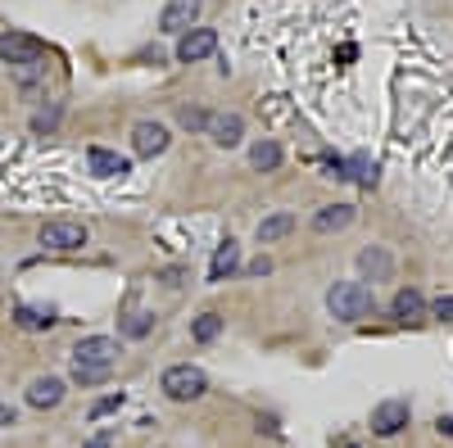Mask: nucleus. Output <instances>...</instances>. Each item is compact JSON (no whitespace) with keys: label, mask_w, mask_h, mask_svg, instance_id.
Returning a JSON list of instances; mask_svg holds the SVG:
<instances>
[{"label":"nucleus","mask_w":453,"mask_h":448,"mask_svg":"<svg viewBox=\"0 0 453 448\" xmlns=\"http://www.w3.org/2000/svg\"><path fill=\"white\" fill-rule=\"evenodd\" d=\"M250 168H254V172H277V168H281V145H277V140H258V145L250 149Z\"/></svg>","instance_id":"nucleus-18"},{"label":"nucleus","mask_w":453,"mask_h":448,"mask_svg":"<svg viewBox=\"0 0 453 448\" xmlns=\"http://www.w3.org/2000/svg\"><path fill=\"white\" fill-rule=\"evenodd\" d=\"M113 358H119V340H109V335H87L73 349V362L82 367H113Z\"/></svg>","instance_id":"nucleus-5"},{"label":"nucleus","mask_w":453,"mask_h":448,"mask_svg":"<svg viewBox=\"0 0 453 448\" xmlns=\"http://www.w3.org/2000/svg\"><path fill=\"white\" fill-rule=\"evenodd\" d=\"M204 132L213 136V145L232 149V145L245 140V118H241V114H209V127H204Z\"/></svg>","instance_id":"nucleus-10"},{"label":"nucleus","mask_w":453,"mask_h":448,"mask_svg":"<svg viewBox=\"0 0 453 448\" xmlns=\"http://www.w3.org/2000/svg\"><path fill=\"white\" fill-rule=\"evenodd\" d=\"M403 426H408V403H403V399H386V403L372 407V430L381 435V439L399 435Z\"/></svg>","instance_id":"nucleus-7"},{"label":"nucleus","mask_w":453,"mask_h":448,"mask_svg":"<svg viewBox=\"0 0 453 448\" xmlns=\"http://www.w3.org/2000/svg\"><path fill=\"white\" fill-rule=\"evenodd\" d=\"M358 272H363V277H372V281H390L395 258H390L381 245H372V249H363V254H358Z\"/></svg>","instance_id":"nucleus-14"},{"label":"nucleus","mask_w":453,"mask_h":448,"mask_svg":"<svg viewBox=\"0 0 453 448\" xmlns=\"http://www.w3.org/2000/svg\"><path fill=\"white\" fill-rule=\"evenodd\" d=\"M435 426H440V435H453V417H440Z\"/></svg>","instance_id":"nucleus-29"},{"label":"nucleus","mask_w":453,"mask_h":448,"mask_svg":"<svg viewBox=\"0 0 453 448\" xmlns=\"http://www.w3.org/2000/svg\"><path fill=\"white\" fill-rule=\"evenodd\" d=\"M27 403L42 407V413H46V407H59V403H64V381H59V376H36V381L27 385Z\"/></svg>","instance_id":"nucleus-13"},{"label":"nucleus","mask_w":453,"mask_h":448,"mask_svg":"<svg viewBox=\"0 0 453 448\" xmlns=\"http://www.w3.org/2000/svg\"><path fill=\"white\" fill-rule=\"evenodd\" d=\"M150 326H155V317H150V313H127V317H123V335H132V340L150 335Z\"/></svg>","instance_id":"nucleus-23"},{"label":"nucleus","mask_w":453,"mask_h":448,"mask_svg":"<svg viewBox=\"0 0 453 448\" xmlns=\"http://www.w3.org/2000/svg\"><path fill=\"white\" fill-rule=\"evenodd\" d=\"M245 272H250V277H268V272H273V258H254Z\"/></svg>","instance_id":"nucleus-27"},{"label":"nucleus","mask_w":453,"mask_h":448,"mask_svg":"<svg viewBox=\"0 0 453 448\" xmlns=\"http://www.w3.org/2000/svg\"><path fill=\"white\" fill-rule=\"evenodd\" d=\"M213 50H218V32L213 27H191V32H181V42H177V59L181 64L209 59Z\"/></svg>","instance_id":"nucleus-6"},{"label":"nucleus","mask_w":453,"mask_h":448,"mask_svg":"<svg viewBox=\"0 0 453 448\" xmlns=\"http://www.w3.org/2000/svg\"><path fill=\"white\" fill-rule=\"evenodd\" d=\"M168 140H173V136H168V127H164V123H136V127H132V149H136L141 159L164 155Z\"/></svg>","instance_id":"nucleus-9"},{"label":"nucleus","mask_w":453,"mask_h":448,"mask_svg":"<svg viewBox=\"0 0 453 448\" xmlns=\"http://www.w3.org/2000/svg\"><path fill=\"white\" fill-rule=\"evenodd\" d=\"M87 168L96 177H123V172H132V163L123 155H113V149H104V145H91L87 149Z\"/></svg>","instance_id":"nucleus-12"},{"label":"nucleus","mask_w":453,"mask_h":448,"mask_svg":"<svg viewBox=\"0 0 453 448\" xmlns=\"http://www.w3.org/2000/svg\"><path fill=\"white\" fill-rule=\"evenodd\" d=\"M159 390H164L173 403H191V399H204L209 376H204L200 367H191V362H177V367H168L164 376H159Z\"/></svg>","instance_id":"nucleus-2"},{"label":"nucleus","mask_w":453,"mask_h":448,"mask_svg":"<svg viewBox=\"0 0 453 448\" xmlns=\"http://www.w3.org/2000/svg\"><path fill=\"white\" fill-rule=\"evenodd\" d=\"M5 421L14 426V407H0V426H5Z\"/></svg>","instance_id":"nucleus-30"},{"label":"nucleus","mask_w":453,"mask_h":448,"mask_svg":"<svg viewBox=\"0 0 453 448\" xmlns=\"http://www.w3.org/2000/svg\"><path fill=\"white\" fill-rule=\"evenodd\" d=\"M354 204H326V209H318L313 213V232H322V236H331V232H345V227H354Z\"/></svg>","instance_id":"nucleus-11"},{"label":"nucleus","mask_w":453,"mask_h":448,"mask_svg":"<svg viewBox=\"0 0 453 448\" xmlns=\"http://www.w3.org/2000/svg\"><path fill=\"white\" fill-rule=\"evenodd\" d=\"M326 308H331V317H340V322H363V317H372V308H376V294H372V285H363V281H335V285L326 290Z\"/></svg>","instance_id":"nucleus-1"},{"label":"nucleus","mask_w":453,"mask_h":448,"mask_svg":"<svg viewBox=\"0 0 453 448\" xmlns=\"http://www.w3.org/2000/svg\"><path fill=\"white\" fill-rule=\"evenodd\" d=\"M191 335H196V340H200V345H209V340H218V335H222V317H218V313H200V317L191 322Z\"/></svg>","instance_id":"nucleus-20"},{"label":"nucleus","mask_w":453,"mask_h":448,"mask_svg":"<svg viewBox=\"0 0 453 448\" xmlns=\"http://www.w3.org/2000/svg\"><path fill=\"white\" fill-rule=\"evenodd\" d=\"M390 313H395L399 322H422V317H426V299H422L418 290H399L395 304H390Z\"/></svg>","instance_id":"nucleus-16"},{"label":"nucleus","mask_w":453,"mask_h":448,"mask_svg":"<svg viewBox=\"0 0 453 448\" xmlns=\"http://www.w3.org/2000/svg\"><path fill=\"white\" fill-rule=\"evenodd\" d=\"M177 123L191 127V132H204V127H209V114H204V109H191V104H186L181 114H177Z\"/></svg>","instance_id":"nucleus-25"},{"label":"nucleus","mask_w":453,"mask_h":448,"mask_svg":"<svg viewBox=\"0 0 453 448\" xmlns=\"http://www.w3.org/2000/svg\"><path fill=\"white\" fill-rule=\"evenodd\" d=\"M431 313H435L440 322H453V294H444V299H440V304H435Z\"/></svg>","instance_id":"nucleus-26"},{"label":"nucleus","mask_w":453,"mask_h":448,"mask_svg":"<svg viewBox=\"0 0 453 448\" xmlns=\"http://www.w3.org/2000/svg\"><path fill=\"white\" fill-rule=\"evenodd\" d=\"M14 322H19L23 330H50V326H55V313H50V308H27V304H19V308H14Z\"/></svg>","instance_id":"nucleus-19"},{"label":"nucleus","mask_w":453,"mask_h":448,"mask_svg":"<svg viewBox=\"0 0 453 448\" xmlns=\"http://www.w3.org/2000/svg\"><path fill=\"white\" fill-rule=\"evenodd\" d=\"M200 10H204V0H168L164 14H159V27L164 32H191Z\"/></svg>","instance_id":"nucleus-8"},{"label":"nucleus","mask_w":453,"mask_h":448,"mask_svg":"<svg viewBox=\"0 0 453 448\" xmlns=\"http://www.w3.org/2000/svg\"><path fill=\"white\" fill-rule=\"evenodd\" d=\"M119 407H123V394H104V399H96L91 403V421H100V417H113V413H119Z\"/></svg>","instance_id":"nucleus-24"},{"label":"nucleus","mask_w":453,"mask_h":448,"mask_svg":"<svg viewBox=\"0 0 453 448\" xmlns=\"http://www.w3.org/2000/svg\"><path fill=\"white\" fill-rule=\"evenodd\" d=\"M236 268H241V245H236V240H222L218 254H213V263H209V281L218 285V281L232 277Z\"/></svg>","instance_id":"nucleus-15"},{"label":"nucleus","mask_w":453,"mask_h":448,"mask_svg":"<svg viewBox=\"0 0 453 448\" xmlns=\"http://www.w3.org/2000/svg\"><path fill=\"white\" fill-rule=\"evenodd\" d=\"M109 371L113 367H82V362H73V381H78V385H104Z\"/></svg>","instance_id":"nucleus-22"},{"label":"nucleus","mask_w":453,"mask_h":448,"mask_svg":"<svg viewBox=\"0 0 453 448\" xmlns=\"http://www.w3.org/2000/svg\"><path fill=\"white\" fill-rule=\"evenodd\" d=\"M113 444V435H96V439H87V448H109Z\"/></svg>","instance_id":"nucleus-28"},{"label":"nucleus","mask_w":453,"mask_h":448,"mask_svg":"<svg viewBox=\"0 0 453 448\" xmlns=\"http://www.w3.org/2000/svg\"><path fill=\"white\" fill-rule=\"evenodd\" d=\"M340 448H358V444H340Z\"/></svg>","instance_id":"nucleus-31"},{"label":"nucleus","mask_w":453,"mask_h":448,"mask_svg":"<svg viewBox=\"0 0 453 448\" xmlns=\"http://www.w3.org/2000/svg\"><path fill=\"white\" fill-rule=\"evenodd\" d=\"M0 59H5L10 68H36L46 59V42L42 36H32V32H5L0 36Z\"/></svg>","instance_id":"nucleus-3"},{"label":"nucleus","mask_w":453,"mask_h":448,"mask_svg":"<svg viewBox=\"0 0 453 448\" xmlns=\"http://www.w3.org/2000/svg\"><path fill=\"white\" fill-rule=\"evenodd\" d=\"M42 245L59 249V254H73V249L87 245V227H82V222H73V217H55V222L42 227Z\"/></svg>","instance_id":"nucleus-4"},{"label":"nucleus","mask_w":453,"mask_h":448,"mask_svg":"<svg viewBox=\"0 0 453 448\" xmlns=\"http://www.w3.org/2000/svg\"><path fill=\"white\" fill-rule=\"evenodd\" d=\"M290 232H295V213H273V217L258 222V245H277Z\"/></svg>","instance_id":"nucleus-17"},{"label":"nucleus","mask_w":453,"mask_h":448,"mask_svg":"<svg viewBox=\"0 0 453 448\" xmlns=\"http://www.w3.org/2000/svg\"><path fill=\"white\" fill-rule=\"evenodd\" d=\"M349 168H354L349 177H354L358 186H367V191H372V186H376V159H367V155H354V159H349Z\"/></svg>","instance_id":"nucleus-21"}]
</instances>
